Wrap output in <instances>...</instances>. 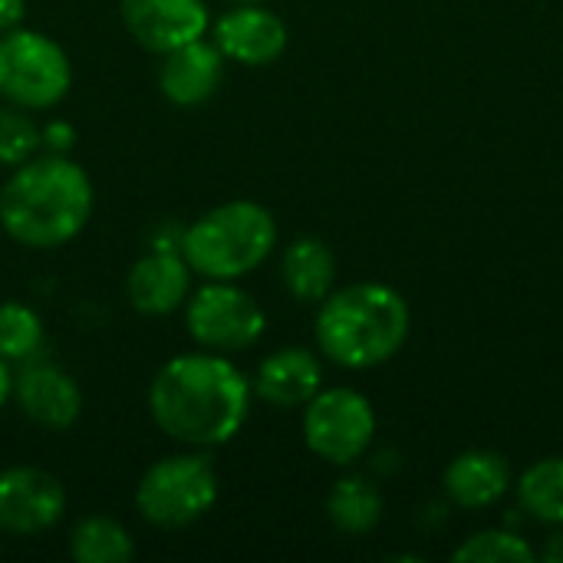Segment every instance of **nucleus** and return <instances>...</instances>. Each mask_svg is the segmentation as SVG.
I'll return each mask as SVG.
<instances>
[{"mask_svg": "<svg viewBox=\"0 0 563 563\" xmlns=\"http://www.w3.org/2000/svg\"><path fill=\"white\" fill-rule=\"evenodd\" d=\"M251 379L224 353H181L168 360L148 386L152 422L191 449L231 442L251 416Z\"/></svg>", "mask_w": 563, "mask_h": 563, "instance_id": "nucleus-1", "label": "nucleus"}, {"mask_svg": "<svg viewBox=\"0 0 563 563\" xmlns=\"http://www.w3.org/2000/svg\"><path fill=\"white\" fill-rule=\"evenodd\" d=\"M92 181L66 155L26 158L0 188V228L23 247H59L92 218Z\"/></svg>", "mask_w": 563, "mask_h": 563, "instance_id": "nucleus-2", "label": "nucleus"}, {"mask_svg": "<svg viewBox=\"0 0 563 563\" xmlns=\"http://www.w3.org/2000/svg\"><path fill=\"white\" fill-rule=\"evenodd\" d=\"M412 313L402 294L386 284H353L320 300L317 346L346 369H373L393 360L409 340Z\"/></svg>", "mask_w": 563, "mask_h": 563, "instance_id": "nucleus-3", "label": "nucleus"}, {"mask_svg": "<svg viewBox=\"0 0 563 563\" xmlns=\"http://www.w3.org/2000/svg\"><path fill=\"white\" fill-rule=\"evenodd\" d=\"M277 244L274 214L247 198L224 201L188 224L181 257L205 280H241L257 271Z\"/></svg>", "mask_w": 563, "mask_h": 563, "instance_id": "nucleus-4", "label": "nucleus"}, {"mask_svg": "<svg viewBox=\"0 0 563 563\" xmlns=\"http://www.w3.org/2000/svg\"><path fill=\"white\" fill-rule=\"evenodd\" d=\"M218 501V472L201 452L165 455L142 475L135 488L139 515L162 531H178L201 521Z\"/></svg>", "mask_w": 563, "mask_h": 563, "instance_id": "nucleus-5", "label": "nucleus"}, {"mask_svg": "<svg viewBox=\"0 0 563 563\" xmlns=\"http://www.w3.org/2000/svg\"><path fill=\"white\" fill-rule=\"evenodd\" d=\"M73 86V66L63 46L40 33L16 26L0 33V99L26 112L53 109Z\"/></svg>", "mask_w": 563, "mask_h": 563, "instance_id": "nucleus-6", "label": "nucleus"}, {"mask_svg": "<svg viewBox=\"0 0 563 563\" xmlns=\"http://www.w3.org/2000/svg\"><path fill=\"white\" fill-rule=\"evenodd\" d=\"M188 336L211 353L251 350L267 327L264 307L234 280H208L191 300H185Z\"/></svg>", "mask_w": 563, "mask_h": 563, "instance_id": "nucleus-7", "label": "nucleus"}, {"mask_svg": "<svg viewBox=\"0 0 563 563\" xmlns=\"http://www.w3.org/2000/svg\"><path fill=\"white\" fill-rule=\"evenodd\" d=\"M376 435V412L356 389H320L303 406V442L330 465H353Z\"/></svg>", "mask_w": 563, "mask_h": 563, "instance_id": "nucleus-8", "label": "nucleus"}, {"mask_svg": "<svg viewBox=\"0 0 563 563\" xmlns=\"http://www.w3.org/2000/svg\"><path fill=\"white\" fill-rule=\"evenodd\" d=\"M66 511L59 478L40 468L13 465L0 472V534L33 538L49 531Z\"/></svg>", "mask_w": 563, "mask_h": 563, "instance_id": "nucleus-9", "label": "nucleus"}, {"mask_svg": "<svg viewBox=\"0 0 563 563\" xmlns=\"http://www.w3.org/2000/svg\"><path fill=\"white\" fill-rule=\"evenodd\" d=\"M119 13L132 40L158 56L208 36L211 26L205 0H122Z\"/></svg>", "mask_w": 563, "mask_h": 563, "instance_id": "nucleus-10", "label": "nucleus"}, {"mask_svg": "<svg viewBox=\"0 0 563 563\" xmlns=\"http://www.w3.org/2000/svg\"><path fill=\"white\" fill-rule=\"evenodd\" d=\"M211 43L231 63L267 66L287 49V23L264 3H234L214 20Z\"/></svg>", "mask_w": 563, "mask_h": 563, "instance_id": "nucleus-11", "label": "nucleus"}, {"mask_svg": "<svg viewBox=\"0 0 563 563\" xmlns=\"http://www.w3.org/2000/svg\"><path fill=\"white\" fill-rule=\"evenodd\" d=\"M13 399L20 412L46 432H66L82 412V393L76 379L53 363L23 366L13 376Z\"/></svg>", "mask_w": 563, "mask_h": 563, "instance_id": "nucleus-12", "label": "nucleus"}, {"mask_svg": "<svg viewBox=\"0 0 563 563\" xmlns=\"http://www.w3.org/2000/svg\"><path fill=\"white\" fill-rule=\"evenodd\" d=\"M191 290V267L181 251L155 247L139 257L129 271L125 294L129 303L145 317H168L185 307Z\"/></svg>", "mask_w": 563, "mask_h": 563, "instance_id": "nucleus-13", "label": "nucleus"}, {"mask_svg": "<svg viewBox=\"0 0 563 563\" xmlns=\"http://www.w3.org/2000/svg\"><path fill=\"white\" fill-rule=\"evenodd\" d=\"M224 79V56L211 40H191L178 49L162 53L158 89L175 106L208 102Z\"/></svg>", "mask_w": 563, "mask_h": 563, "instance_id": "nucleus-14", "label": "nucleus"}, {"mask_svg": "<svg viewBox=\"0 0 563 563\" xmlns=\"http://www.w3.org/2000/svg\"><path fill=\"white\" fill-rule=\"evenodd\" d=\"M320 386H323V366L317 353L303 346H284L271 353L251 379L254 396L274 409L307 406L320 393Z\"/></svg>", "mask_w": 563, "mask_h": 563, "instance_id": "nucleus-15", "label": "nucleus"}, {"mask_svg": "<svg viewBox=\"0 0 563 563\" xmlns=\"http://www.w3.org/2000/svg\"><path fill=\"white\" fill-rule=\"evenodd\" d=\"M511 488V465L488 449H472L445 468V492L459 508H488Z\"/></svg>", "mask_w": 563, "mask_h": 563, "instance_id": "nucleus-16", "label": "nucleus"}, {"mask_svg": "<svg viewBox=\"0 0 563 563\" xmlns=\"http://www.w3.org/2000/svg\"><path fill=\"white\" fill-rule=\"evenodd\" d=\"M284 284L287 290L300 300V303H320L336 280V257L333 251L320 241V238H297L287 251H284V264H280Z\"/></svg>", "mask_w": 563, "mask_h": 563, "instance_id": "nucleus-17", "label": "nucleus"}, {"mask_svg": "<svg viewBox=\"0 0 563 563\" xmlns=\"http://www.w3.org/2000/svg\"><path fill=\"white\" fill-rule=\"evenodd\" d=\"M327 515L343 534H369L383 518V495L369 478H343L327 498Z\"/></svg>", "mask_w": 563, "mask_h": 563, "instance_id": "nucleus-18", "label": "nucleus"}, {"mask_svg": "<svg viewBox=\"0 0 563 563\" xmlns=\"http://www.w3.org/2000/svg\"><path fill=\"white\" fill-rule=\"evenodd\" d=\"M132 534L106 515L82 518L69 534V558L79 563H125L132 561Z\"/></svg>", "mask_w": 563, "mask_h": 563, "instance_id": "nucleus-19", "label": "nucleus"}, {"mask_svg": "<svg viewBox=\"0 0 563 563\" xmlns=\"http://www.w3.org/2000/svg\"><path fill=\"white\" fill-rule=\"evenodd\" d=\"M525 511L548 525H563V459H544L531 465L518 482Z\"/></svg>", "mask_w": 563, "mask_h": 563, "instance_id": "nucleus-20", "label": "nucleus"}, {"mask_svg": "<svg viewBox=\"0 0 563 563\" xmlns=\"http://www.w3.org/2000/svg\"><path fill=\"white\" fill-rule=\"evenodd\" d=\"M43 346V320L20 300L0 303V356L7 363H30Z\"/></svg>", "mask_w": 563, "mask_h": 563, "instance_id": "nucleus-21", "label": "nucleus"}, {"mask_svg": "<svg viewBox=\"0 0 563 563\" xmlns=\"http://www.w3.org/2000/svg\"><path fill=\"white\" fill-rule=\"evenodd\" d=\"M534 558V548L511 531H482L452 554L459 563H531Z\"/></svg>", "mask_w": 563, "mask_h": 563, "instance_id": "nucleus-22", "label": "nucleus"}, {"mask_svg": "<svg viewBox=\"0 0 563 563\" xmlns=\"http://www.w3.org/2000/svg\"><path fill=\"white\" fill-rule=\"evenodd\" d=\"M43 145V135L36 122L26 115V109L3 102L0 106V168H16L26 158L36 155Z\"/></svg>", "mask_w": 563, "mask_h": 563, "instance_id": "nucleus-23", "label": "nucleus"}, {"mask_svg": "<svg viewBox=\"0 0 563 563\" xmlns=\"http://www.w3.org/2000/svg\"><path fill=\"white\" fill-rule=\"evenodd\" d=\"M23 16H26V0H0V33L23 26Z\"/></svg>", "mask_w": 563, "mask_h": 563, "instance_id": "nucleus-24", "label": "nucleus"}, {"mask_svg": "<svg viewBox=\"0 0 563 563\" xmlns=\"http://www.w3.org/2000/svg\"><path fill=\"white\" fill-rule=\"evenodd\" d=\"M40 135H43V139H49V142L56 139V155H63V148L73 142V129H69V125H63V122H53V125H49L46 132H40Z\"/></svg>", "mask_w": 563, "mask_h": 563, "instance_id": "nucleus-25", "label": "nucleus"}, {"mask_svg": "<svg viewBox=\"0 0 563 563\" xmlns=\"http://www.w3.org/2000/svg\"><path fill=\"white\" fill-rule=\"evenodd\" d=\"M10 396H13V373H10V363L0 356V409Z\"/></svg>", "mask_w": 563, "mask_h": 563, "instance_id": "nucleus-26", "label": "nucleus"}, {"mask_svg": "<svg viewBox=\"0 0 563 563\" xmlns=\"http://www.w3.org/2000/svg\"><path fill=\"white\" fill-rule=\"evenodd\" d=\"M544 558L551 563H563V534H554L551 544L544 548Z\"/></svg>", "mask_w": 563, "mask_h": 563, "instance_id": "nucleus-27", "label": "nucleus"}, {"mask_svg": "<svg viewBox=\"0 0 563 563\" xmlns=\"http://www.w3.org/2000/svg\"><path fill=\"white\" fill-rule=\"evenodd\" d=\"M231 3H264V0H231Z\"/></svg>", "mask_w": 563, "mask_h": 563, "instance_id": "nucleus-28", "label": "nucleus"}]
</instances>
